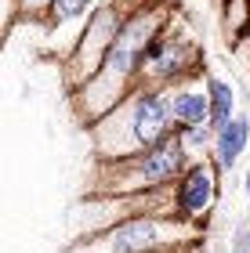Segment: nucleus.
<instances>
[{
    "label": "nucleus",
    "instance_id": "obj_1",
    "mask_svg": "<svg viewBox=\"0 0 250 253\" xmlns=\"http://www.w3.org/2000/svg\"><path fill=\"white\" fill-rule=\"evenodd\" d=\"M203 235L207 224L185 221L174 210H134L76 235L62 253H196Z\"/></svg>",
    "mask_w": 250,
    "mask_h": 253
},
{
    "label": "nucleus",
    "instance_id": "obj_2",
    "mask_svg": "<svg viewBox=\"0 0 250 253\" xmlns=\"http://www.w3.org/2000/svg\"><path fill=\"white\" fill-rule=\"evenodd\" d=\"M178 126H174V116H170L167 87L138 84L112 112H105L98 123L87 126V137H91V148H95V163H101V159L134 156L142 148L163 141Z\"/></svg>",
    "mask_w": 250,
    "mask_h": 253
},
{
    "label": "nucleus",
    "instance_id": "obj_3",
    "mask_svg": "<svg viewBox=\"0 0 250 253\" xmlns=\"http://www.w3.org/2000/svg\"><path fill=\"white\" fill-rule=\"evenodd\" d=\"M192 148L178 130L167 134L163 141L123 159H101L95 163V195H134V192H152V188H174V181L185 174L192 163Z\"/></svg>",
    "mask_w": 250,
    "mask_h": 253
},
{
    "label": "nucleus",
    "instance_id": "obj_4",
    "mask_svg": "<svg viewBox=\"0 0 250 253\" xmlns=\"http://www.w3.org/2000/svg\"><path fill=\"white\" fill-rule=\"evenodd\" d=\"M123 15H127V4H123V0H98L95 4V11H91L87 22H84V29L76 33V43L62 58L65 90H76L101 69L112 40H116V33H120Z\"/></svg>",
    "mask_w": 250,
    "mask_h": 253
},
{
    "label": "nucleus",
    "instance_id": "obj_5",
    "mask_svg": "<svg viewBox=\"0 0 250 253\" xmlns=\"http://www.w3.org/2000/svg\"><path fill=\"white\" fill-rule=\"evenodd\" d=\"M200 73H203V47L196 43V37L174 18L160 37L145 47L138 84L170 87V84H178V80H189V76H200Z\"/></svg>",
    "mask_w": 250,
    "mask_h": 253
},
{
    "label": "nucleus",
    "instance_id": "obj_6",
    "mask_svg": "<svg viewBox=\"0 0 250 253\" xmlns=\"http://www.w3.org/2000/svg\"><path fill=\"white\" fill-rule=\"evenodd\" d=\"M221 174L225 170L210 156H196L185 167V174L174 181V188H170V210L178 217H185V221L207 224L210 213L221 203Z\"/></svg>",
    "mask_w": 250,
    "mask_h": 253
},
{
    "label": "nucleus",
    "instance_id": "obj_7",
    "mask_svg": "<svg viewBox=\"0 0 250 253\" xmlns=\"http://www.w3.org/2000/svg\"><path fill=\"white\" fill-rule=\"evenodd\" d=\"M167 98H170V116H174L178 130L210 123V94H207V87H203V73L170 84L167 87Z\"/></svg>",
    "mask_w": 250,
    "mask_h": 253
},
{
    "label": "nucleus",
    "instance_id": "obj_8",
    "mask_svg": "<svg viewBox=\"0 0 250 253\" xmlns=\"http://www.w3.org/2000/svg\"><path fill=\"white\" fill-rule=\"evenodd\" d=\"M250 148V112H236V116L214 130V145H210V159L218 163L225 174L240 167V159L247 156Z\"/></svg>",
    "mask_w": 250,
    "mask_h": 253
},
{
    "label": "nucleus",
    "instance_id": "obj_9",
    "mask_svg": "<svg viewBox=\"0 0 250 253\" xmlns=\"http://www.w3.org/2000/svg\"><path fill=\"white\" fill-rule=\"evenodd\" d=\"M203 87H207V94H210V126L218 130V126H225L240 112V94H236V87L229 80H221L214 73H203Z\"/></svg>",
    "mask_w": 250,
    "mask_h": 253
},
{
    "label": "nucleus",
    "instance_id": "obj_10",
    "mask_svg": "<svg viewBox=\"0 0 250 253\" xmlns=\"http://www.w3.org/2000/svg\"><path fill=\"white\" fill-rule=\"evenodd\" d=\"M95 4L98 0H51V11H48V22H44V26L54 29V33H62L69 26L84 29V22H87L91 11H95Z\"/></svg>",
    "mask_w": 250,
    "mask_h": 253
},
{
    "label": "nucleus",
    "instance_id": "obj_11",
    "mask_svg": "<svg viewBox=\"0 0 250 253\" xmlns=\"http://www.w3.org/2000/svg\"><path fill=\"white\" fill-rule=\"evenodd\" d=\"M218 7H221L225 40H232L236 33H243L250 26V0H218Z\"/></svg>",
    "mask_w": 250,
    "mask_h": 253
},
{
    "label": "nucleus",
    "instance_id": "obj_12",
    "mask_svg": "<svg viewBox=\"0 0 250 253\" xmlns=\"http://www.w3.org/2000/svg\"><path fill=\"white\" fill-rule=\"evenodd\" d=\"M185 137V145L192 148V156H207L210 145H214V126L210 123H200V126H185V130H178Z\"/></svg>",
    "mask_w": 250,
    "mask_h": 253
},
{
    "label": "nucleus",
    "instance_id": "obj_13",
    "mask_svg": "<svg viewBox=\"0 0 250 253\" xmlns=\"http://www.w3.org/2000/svg\"><path fill=\"white\" fill-rule=\"evenodd\" d=\"M48 11H51V0H18V15L29 22H48Z\"/></svg>",
    "mask_w": 250,
    "mask_h": 253
},
{
    "label": "nucleus",
    "instance_id": "obj_14",
    "mask_svg": "<svg viewBox=\"0 0 250 253\" xmlns=\"http://www.w3.org/2000/svg\"><path fill=\"white\" fill-rule=\"evenodd\" d=\"M243 192H247V199H250V174H247V181H243Z\"/></svg>",
    "mask_w": 250,
    "mask_h": 253
},
{
    "label": "nucleus",
    "instance_id": "obj_15",
    "mask_svg": "<svg viewBox=\"0 0 250 253\" xmlns=\"http://www.w3.org/2000/svg\"><path fill=\"white\" fill-rule=\"evenodd\" d=\"M123 4H145V0H123Z\"/></svg>",
    "mask_w": 250,
    "mask_h": 253
},
{
    "label": "nucleus",
    "instance_id": "obj_16",
    "mask_svg": "<svg viewBox=\"0 0 250 253\" xmlns=\"http://www.w3.org/2000/svg\"><path fill=\"white\" fill-rule=\"evenodd\" d=\"M229 253H243V250H229Z\"/></svg>",
    "mask_w": 250,
    "mask_h": 253
}]
</instances>
